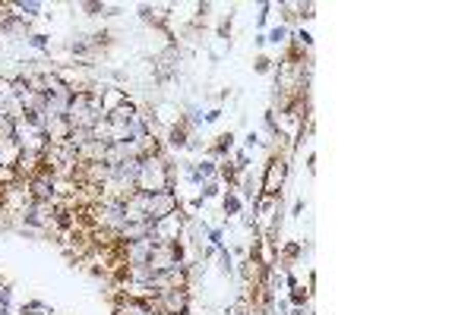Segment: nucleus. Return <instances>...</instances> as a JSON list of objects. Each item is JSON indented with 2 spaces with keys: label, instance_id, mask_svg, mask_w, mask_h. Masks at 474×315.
Here are the masks:
<instances>
[{
  "label": "nucleus",
  "instance_id": "18",
  "mask_svg": "<svg viewBox=\"0 0 474 315\" xmlns=\"http://www.w3.org/2000/svg\"><path fill=\"white\" fill-rule=\"evenodd\" d=\"M13 10L23 16V19H35V16L41 13V4L38 0H19V4H13Z\"/></svg>",
  "mask_w": 474,
  "mask_h": 315
},
{
  "label": "nucleus",
  "instance_id": "2",
  "mask_svg": "<svg viewBox=\"0 0 474 315\" xmlns=\"http://www.w3.org/2000/svg\"><path fill=\"white\" fill-rule=\"evenodd\" d=\"M285 180H288V158L285 155H269L266 167H263V180H260V192L263 196H282Z\"/></svg>",
  "mask_w": 474,
  "mask_h": 315
},
{
  "label": "nucleus",
  "instance_id": "8",
  "mask_svg": "<svg viewBox=\"0 0 474 315\" xmlns=\"http://www.w3.org/2000/svg\"><path fill=\"white\" fill-rule=\"evenodd\" d=\"M70 133H73V126H70L67 117H51L48 126H45V136H48L51 145H63L70 139Z\"/></svg>",
  "mask_w": 474,
  "mask_h": 315
},
{
  "label": "nucleus",
  "instance_id": "34",
  "mask_svg": "<svg viewBox=\"0 0 474 315\" xmlns=\"http://www.w3.org/2000/svg\"><path fill=\"white\" fill-rule=\"evenodd\" d=\"M203 202H206L203 196H193V199H190V211H199V208H203Z\"/></svg>",
  "mask_w": 474,
  "mask_h": 315
},
{
  "label": "nucleus",
  "instance_id": "10",
  "mask_svg": "<svg viewBox=\"0 0 474 315\" xmlns=\"http://www.w3.org/2000/svg\"><path fill=\"white\" fill-rule=\"evenodd\" d=\"M136 117H139V107H136V101H130V98H126L120 107H114L111 114H107V123H123V126H130Z\"/></svg>",
  "mask_w": 474,
  "mask_h": 315
},
{
  "label": "nucleus",
  "instance_id": "22",
  "mask_svg": "<svg viewBox=\"0 0 474 315\" xmlns=\"http://www.w3.org/2000/svg\"><path fill=\"white\" fill-rule=\"evenodd\" d=\"M16 98V91H13V76H0V101L10 104Z\"/></svg>",
  "mask_w": 474,
  "mask_h": 315
},
{
  "label": "nucleus",
  "instance_id": "37",
  "mask_svg": "<svg viewBox=\"0 0 474 315\" xmlns=\"http://www.w3.org/2000/svg\"><path fill=\"white\" fill-rule=\"evenodd\" d=\"M253 44H256V47H263V44H266V32H260L256 38H253Z\"/></svg>",
  "mask_w": 474,
  "mask_h": 315
},
{
  "label": "nucleus",
  "instance_id": "1",
  "mask_svg": "<svg viewBox=\"0 0 474 315\" xmlns=\"http://www.w3.org/2000/svg\"><path fill=\"white\" fill-rule=\"evenodd\" d=\"M174 180L177 177H174V167L165 158V152L139 161V174H136V189L139 192H149V196L168 192V189H174Z\"/></svg>",
  "mask_w": 474,
  "mask_h": 315
},
{
  "label": "nucleus",
  "instance_id": "19",
  "mask_svg": "<svg viewBox=\"0 0 474 315\" xmlns=\"http://www.w3.org/2000/svg\"><path fill=\"white\" fill-rule=\"evenodd\" d=\"M218 271H222L225 277H231V274H234V255L228 252V246L218 249Z\"/></svg>",
  "mask_w": 474,
  "mask_h": 315
},
{
  "label": "nucleus",
  "instance_id": "23",
  "mask_svg": "<svg viewBox=\"0 0 474 315\" xmlns=\"http://www.w3.org/2000/svg\"><path fill=\"white\" fill-rule=\"evenodd\" d=\"M26 41H29L32 47H38V51H48V47H51L48 35H41V32H29V35H26Z\"/></svg>",
  "mask_w": 474,
  "mask_h": 315
},
{
  "label": "nucleus",
  "instance_id": "15",
  "mask_svg": "<svg viewBox=\"0 0 474 315\" xmlns=\"http://www.w3.org/2000/svg\"><path fill=\"white\" fill-rule=\"evenodd\" d=\"M218 177L228 183V189H234V186H237V180H241V174H237V167H234V161H228V158L218 161Z\"/></svg>",
  "mask_w": 474,
  "mask_h": 315
},
{
  "label": "nucleus",
  "instance_id": "30",
  "mask_svg": "<svg viewBox=\"0 0 474 315\" xmlns=\"http://www.w3.org/2000/svg\"><path fill=\"white\" fill-rule=\"evenodd\" d=\"M253 69H256V72H260V76H266V72H272V60L266 57V54H260V57H256V60H253Z\"/></svg>",
  "mask_w": 474,
  "mask_h": 315
},
{
  "label": "nucleus",
  "instance_id": "6",
  "mask_svg": "<svg viewBox=\"0 0 474 315\" xmlns=\"http://www.w3.org/2000/svg\"><path fill=\"white\" fill-rule=\"evenodd\" d=\"M152 249H155V239L152 236H145V239H136V243H123L120 246V262L123 265H149V258H152Z\"/></svg>",
  "mask_w": 474,
  "mask_h": 315
},
{
  "label": "nucleus",
  "instance_id": "26",
  "mask_svg": "<svg viewBox=\"0 0 474 315\" xmlns=\"http://www.w3.org/2000/svg\"><path fill=\"white\" fill-rule=\"evenodd\" d=\"M67 47H70V54H76V57H85V54L92 51V44H89V38H76V41H70Z\"/></svg>",
  "mask_w": 474,
  "mask_h": 315
},
{
  "label": "nucleus",
  "instance_id": "13",
  "mask_svg": "<svg viewBox=\"0 0 474 315\" xmlns=\"http://www.w3.org/2000/svg\"><path fill=\"white\" fill-rule=\"evenodd\" d=\"M237 183H241V192H237V196H241L244 202H253V199L260 196V180H256V177H250V171L241 174V180H237Z\"/></svg>",
  "mask_w": 474,
  "mask_h": 315
},
{
  "label": "nucleus",
  "instance_id": "25",
  "mask_svg": "<svg viewBox=\"0 0 474 315\" xmlns=\"http://www.w3.org/2000/svg\"><path fill=\"white\" fill-rule=\"evenodd\" d=\"M294 16H297V19H304V22H310V19H316V7L313 4H294Z\"/></svg>",
  "mask_w": 474,
  "mask_h": 315
},
{
  "label": "nucleus",
  "instance_id": "16",
  "mask_svg": "<svg viewBox=\"0 0 474 315\" xmlns=\"http://www.w3.org/2000/svg\"><path fill=\"white\" fill-rule=\"evenodd\" d=\"M300 255H304V243H297V239H291V243H285L278 249V258H282V262H288V268H291V262H297Z\"/></svg>",
  "mask_w": 474,
  "mask_h": 315
},
{
  "label": "nucleus",
  "instance_id": "31",
  "mask_svg": "<svg viewBox=\"0 0 474 315\" xmlns=\"http://www.w3.org/2000/svg\"><path fill=\"white\" fill-rule=\"evenodd\" d=\"M269 13H272V4H260V13H256V26L260 29L269 22Z\"/></svg>",
  "mask_w": 474,
  "mask_h": 315
},
{
  "label": "nucleus",
  "instance_id": "33",
  "mask_svg": "<svg viewBox=\"0 0 474 315\" xmlns=\"http://www.w3.org/2000/svg\"><path fill=\"white\" fill-rule=\"evenodd\" d=\"M304 208H307V202L297 196V199H294V205H291V217H300V214H304Z\"/></svg>",
  "mask_w": 474,
  "mask_h": 315
},
{
  "label": "nucleus",
  "instance_id": "29",
  "mask_svg": "<svg viewBox=\"0 0 474 315\" xmlns=\"http://www.w3.org/2000/svg\"><path fill=\"white\" fill-rule=\"evenodd\" d=\"M250 309H253L250 300H247V296H241V300H237V303L228 309V315H250Z\"/></svg>",
  "mask_w": 474,
  "mask_h": 315
},
{
  "label": "nucleus",
  "instance_id": "14",
  "mask_svg": "<svg viewBox=\"0 0 474 315\" xmlns=\"http://www.w3.org/2000/svg\"><path fill=\"white\" fill-rule=\"evenodd\" d=\"M241 208H244V199L237 196V189H228V192L222 196V211H225L228 217H234V214H241Z\"/></svg>",
  "mask_w": 474,
  "mask_h": 315
},
{
  "label": "nucleus",
  "instance_id": "36",
  "mask_svg": "<svg viewBox=\"0 0 474 315\" xmlns=\"http://www.w3.org/2000/svg\"><path fill=\"white\" fill-rule=\"evenodd\" d=\"M120 13H123V7H107L104 4V16H120Z\"/></svg>",
  "mask_w": 474,
  "mask_h": 315
},
{
  "label": "nucleus",
  "instance_id": "3",
  "mask_svg": "<svg viewBox=\"0 0 474 315\" xmlns=\"http://www.w3.org/2000/svg\"><path fill=\"white\" fill-rule=\"evenodd\" d=\"M152 306L158 315H190V287L165 290L152 296Z\"/></svg>",
  "mask_w": 474,
  "mask_h": 315
},
{
  "label": "nucleus",
  "instance_id": "5",
  "mask_svg": "<svg viewBox=\"0 0 474 315\" xmlns=\"http://www.w3.org/2000/svg\"><path fill=\"white\" fill-rule=\"evenodd\" d=\"M120 211H123L126 224H145V221H149V192L133 189L130 196L120 202Z\"/></svg>",
  "mask_w": 474,
  "mask_h": 315
},
{
  "label": "nucleus",
  "instance_id": "38",
  "mask_svg": "<svg viewBox=\"0 0 474 315\" xmlns=\"http://www.w3.org/2000/svg\"><path fill=\"white\" fill-rule=\"evenodd\" d=\"M215 252H218V249H215V246H206V249H203V258H212V255H215Z\"/></svg>",
  "mask_w": 474,
  "mask_h": 315
},
{
  "label": "nucleus",
  "instance_id": "17",
  "mask_svg": "<svg viewBox=\"0 0 474 315\" xmlns=\"http://www.w3.org/2000/svg\"><path fill=\"white\" fill-rule=\"evenodd\" d=\"M288 303L294 306V309H307V303H310V290H307L304 284H294V287H291V293H288Z\"/></svg>",
  "mask_w": 474,
  "mask_h": 315
},
{
  "label": "nucleus",
  "instance_id": "12",
  "mask_svg": "<svg viewBox=\"0 0 474 315\" xmlns=\"http://www.w3.org/2000/svg\"><path fill=\"white\" fill-rule=\"evenodd\" d=\"M234 133H231V129H228V133H222V136H218L209 148H206V152H209V158L212 161H222V158H228V152H231V148H234Z\"/></svg>",
  "mask_w": 474,
  "mask_h": 315
},
{
  "label": "nucleus",
  "instance_id": "21",
  "mask_svg": "<svg viewBox=\"0 0 474 315\" xmlns=\"http://www.w3.org/2000/svg\"><path fill=\"white\" fill-rule=\"evenodd\" d=\"M288 35H291V32H288V26H275V29H269L266 44H275V47H278V44H285V41H288Z\"/></svg>",
  "mask_w": 474,
  "mask_h": 315
},
{
  "label": "nucleus",
  "instance_id": "28",
  "mask_svg": "<svg viewBox=\"0 0 474 315\" xmlns=\"http://www.w3.org/2000/svg\"><path fill=\"white\" fill-rule=\"evenodd\" d=\"M85 10V16H104V4L101 0H85V4H79Z\"/></svg>",
  "mask_w": 474,
  "mask_h": 315
},
{
  "label": "nucleus",
  "instance_id": "11",
  "mask_svg": "<svg viewBox=\"0 0 474 315\" xmlns=\"http://www.w3.org/2000/svg\"><path fill=\"white\" fill-rule=\"evenodd\" d=\"M126 101V91L117 88V85H101V107H104V117L111 114L114 107H120Z\"/></svg>",
  "mask_w": 474,
  "mask_h": 315
},
{
  "label": "nucleus",
  "instance_id": "9",
  "mask_svg": "<svg viewBox=\"0 0 474 315\" xmlns=\"http://www.w3.org/2000/svg\"><path fill=\"white\" fill-rule=\"evenodd\" d=\"M152 233V221H145V224H123L117 230V243H136V239H145Z\"/></svg>",
  "mask_w": 474,
  "mask_h": 315
},
{
  "label": "nucleus",
  "instance_id": "20",
  "mask_svg": "<svg viewBox=\"0 0 474 315\" xmlns=\"http://www.w3.org/2000/svg\"><path fill=\"white\" fill-rule=\"evenodd\" d=\"M23 315H54V309L41 300H29V303H23Z\"/></svg>",
  "mask_w": 474,
  "mask_h": 315
},
{
  "label": "nucleus",
  "instance_id": "7",
  "mask_svg": "<svg viewBox=\"0 0 474 315\" xmlns=\"http://www.w3.org/2000/svg\"><path fill=\"white\" fill-rule=\"evenodd\" d=\"M180 208V196L177 189H168V192H155L149 196V221H161Z\"/></svg>",
  "mask_w": 474,
  "mask_h": 315
},
{
  "label": "nucleus",
  "instance_id": "39",
  "mask_svg": "<svg viewBox=\"0 0 474 315\" xmlns=\"http://www.w3.org/2000/svg\"><path fill=\"white\" fill-rule=\"evenodd\" d=\"M0 114H4V101H0Z\"/></svg>",
  "mask_w": 474,
  "mask_h": 315
},
{
  "label": "nucleus",
  "instance_id": "27",
  "mask_svg": "<svg viewBox=\"0 0 474 315\" xmlns=\"http://www.w3.org/2000/svg\"><path fill=\"white\" fill-rule=\"evenodd\" d=\"M203 199H215V196H222V183L218 180H209V183H203V192H199Z\"/></svg>",
  "mask_w": 474,
  "mask_h": 315
},
{
  "label": "nucleus",
  "instance_id": "32",
  "mask_svg": "<svg viewBox=\"0 0 474 315\" xmlns=\"http://www.w3.org/2000/svg\"><path fill=\"white\" fill-rule=\"evenodd\" d=\"M256 145H263V139H260V133H247V139H244V152H250V148H256Z\"/></svg>",
  "mask_w": 474,
  "mask_h": 315
},
{
  "label": "nucleus",
  "instance_id": "35",
  "mask_svg": "<svg viewBox=\"0 0 474 315\" xmlns=\"http://www.w3.org/2000/svg\"><path fill=\"white\" fill-rule=\"evenodd\" d=\"M218 117H222V110H218V107H212V110H209V114H206L203 120H206V123H215Z\"/></svg>",
  "mask_w": 474,
  "mask_h": 315
},
{
  "label": "nucleus",
  "instance_id": "4",
  "mask_svg": "<svg viewBox=\"0 0 474 315\" xmlns=\"http://www.w3.org/2000/svg\"><path fill=\"white\" fill-rule=\"evenodd\" d=\"M177 265H187V252H184V243H168V246H155L152 249V258H149V268L152 274L158 271H168V268H177Z\"/></svg>",
  "mask_w": 474,
  "mask_h": 315
},
{
  "label": "nucleus",
  "instance_id": "24",
  "mask_svg": "<svg viewBox=\"0 0 474 315\" xmlns=\"http://www.w3.org/2000/svg\"><path fill=\"white\" fill-rule=\"evenodd\" d=\"M206 239H209V246L222 249V246H225V224H222V227H212V230L206 233Z\"/></svg>",
  "mask_w": 474,
  "mask_h": 315
}]
</instances>
